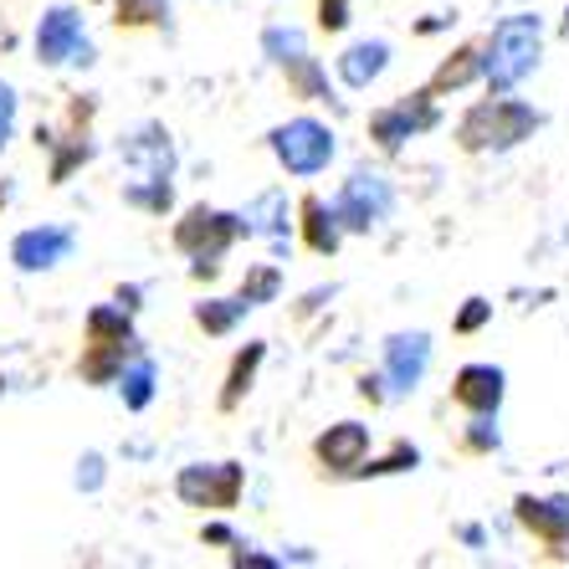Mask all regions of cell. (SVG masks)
<instances>
[{
    "label": "cell",
    "mask_w": 569,
    "mask_h": 569,
    "mask_svg": "<svg viewBox=\"0 0 569 569\" xmlns=\"http://www.w3.org/2000/svg\"><path fill=\"white\" fill-rule=\"evenodd\" d=\"M543 129V113L513 93H488L457 119V144L467 154H508Z\"/></svg>",
    "instance_id": "cell-1"
},
{
    "label": "cell",
    "mask_w": 569,
    "mask_h": 569,
    "mask_svg": "<svg viewBox=\"0 0 569 569\" xmlns=\"http://www.w3.org/2000/svg\"><path fill=\"white\" fill-rule=\"evenodd\" d=\"M539 57H543V21L533 11H518L503 16L492 27L488 47H482V82L488 93H513L523 82L539 72Z\"/></svg>",
    "instance_id": "cell-2"
},
{
    "label": "cell",
    "mask_w": 569,
    "mask_h": 569,
    "mask_svg": "<svg viewBox=\"0 0 569 569\" xmlns=\"http://www.w3.org/2000/svg\"><path fill=\"white\" fill-rule=\"evenodd\" d=\"M237 237H241V221L231 211H216V206H190L174 221V247L190 257V278H216L221 257L231 252Z\"/></svg>",
    "instance_id": "cell-3"
},
{
    "label": "cell",
    "mask_w": 569,
    "mask_h": 569,
    "mask_svg": "<svg viewBox=\"0 0 569 569\" xmlns=\"http://www.w3.org/2000/svg\"><path fill=\"white\" fill-rule=\"evenodd\" d=\"M267 149H272V159H278L292 180H313V174H323L333 164L339 139H333L329 123H318L303 113V119H288L267 133Z\"/></svg>",
    "instance_id": "cell-4"
},
{
    "label": "cell",
    "mask_w": 569,
    "mask_h": 569,
    "mask_svg": "<svg viewBox=\"0 0 569 569\" xmlns=\"http://www.w3.org/2000/svg\"><path fill=\"white\" fill-rule=\"evenodd\" d=\"M329 206H333V216H339L345 231L370 237V231H380V226L390 221V211H396V186H390L380 170H355L345 186L333 190Z\"/></svg>",
    "instance_id": "cell-5"
},
{
    "label": "cell",
    "mask_w": 569,
    "mask_h": 569,
    "mask_svg": "<svg viewBox=\"0 0 569 569\" xmlns=\"http://www.w3.org/2000/svg\"><path fill=\"white\" fill-rule=\"evenodd\" d=\"M437 123H441L437 93H431V88H421V93L396 98L390 108H375V113H370V139L385 149V154H396V149H406L411 139L431 133Z\"/></svg>",
    "instance_id": "cell-6"
},
{
    "label": "cell",
    "mask_w": 569,
    "mask_h": 569,
    "mask_svg": "<svg viewBox=\"0 0 569 569\" xmlns=\"http://www.w3.org/2000/svg\"><path fill=\"white\" fill-rule=\"evenodd\" d=\"M37 62L41 67H62V62H78V67H93L98 52L88 41V27H82V11L78 6H52V11L37 21Z\"/></svg>",
    "instance_id": "cell-7"
},
{
    "label": "cell",
    "mask_w": 569,
    "mask_h": 569,
    "mask_svg": "<svg viewBox=\"0 0 569 569\" xmlns=\"http://www.w3.org/2000/svg\"><path fill=\"white\" fill-rule=\"evenodd\" d=\"M241 488H247L241 462H216V467L196 462V467H180V477H174V492L190 508H237Z\"/></svg>",
    "instance_id": "cell-8"
},
{
    "label": "cell",
    "mask_w": 569,
    "mask_h": 569,
    "mask_svg": "<svg viewBox=\"0 0 569 569\" xmlns=\"http://www.w3.org/2000/svg\"><path fill=\"white\" fill-rule=\"evenodd\" d=\"M426 370H431V333L411 329V333H390L385 339V390H390V400H406L421 390Z\"/></svg>",
    "instance_id": "cell-9"
},
{
    "label": "cell",
    "mask_w": 569,
    "mask_h": 569,
    "mask_svg": "<svg viewBox=\"0 0 569 569\" xmlns=\"http://www.w3.org/2000/svg\"><path fill=\"white\" fill-rule=\"evenodd\" d=\"M292 216H298V206H292L288 200V190L282 186H272V190H262V196L252 200V206H247V211L237 216L241 221V237H257V241H267V247H272V252H288L292 247Z\"/></svg>",
    "instance_id": "cell-10"
},
{
    "label": "cell",
    "mask_w": 569,
    "mask_h": 569,
    "mask_svg": "<svg viewBox=\"0 0 569 569\" xmlns=\"http://www.w3.org/2000/svg\"><path fill=\"white\" fill-rule=\"evenodd\" d=\"M72 247H78L72 226H27L11 241V262L16 272H52V267H62L72 257Z\"/></svg>",
    "instance_id": "cell-11"
},
{
    "label": "cell",
    "mask_w": 569,
    "mask_h": 569,
    "mask_svg": "<svg viewBox=\"0 0 569 569\" xmlns=\"http://www.w3.org/2000/svg\"><path fill=\"white\" fill-rule=\"evenodd\" d=\"M119 154L133 170V180H170L174 174V139H170V129H159V123L133 129L119 144Z\"/></svg>",
    "instance_id": "cell-12"
},
{
    "label": "cell",
    "mask_w": 569,
    "mask_h": 569,
    "mask_svg": "<svg viewBox=\"0 0 569 569\" xmlns=\"http://www.w3.org/2000/svg\"><path fill=\"white\" fill-rule=\"evenodd\" d=\"M370 426L365 421H333L323 437L313 441V457L323 462V472H339V477H355L359 462L370 457Z\"/></svg>",
    "instance_id": "cell-13"
},
{
    "label": "cell",
    "mask_w": 569,
    "mask_h": 569,
    "mask_svg": "<svg viewBox=\"0 0 569 569\" xmlns=\"http://www.w3.org/2000/svg\"><path fill=\"white\" fill-rule=\"evenodd\" d=\"M513 513H518V523H523V529H529L539 543H549V549H565V543H569V498H565V492H555V498L518 492Z\"/></svg>",
    "instance_id": "cell-14"
},
{
    "label": "cell",
    "mask_w": 569,
    "mask_h": 569,
    "mask_svg": "<svg viewBox=\"0 0 569 569\" xmlns=\"http://www.w3.org/2000/svg\"><path fill=\"white\" fill-rule=\"evenodd\" d=\"M508 396V375L498 365H462L457 380H451V400L462 406V411H498Z\"/></svg>",
    "instance_id": "cell-15"
},
{
    "label": "cell",
    "mask_w": 569,
    "mask_h": 569,
    "mask_svg": "<svg viewBox=\"0 0 569 569\" xmlns=\"http://www.w3.org/2000/svg\"><path fill=\"white\" fill-rule=\"evenodd\" d=\"M333 67H339V82H345L349 93H365V88H375V82L385 78V67H390V41H380V37L349 41Z\"/></svg>",
    "instance_id": "cell-16"
},
{
    "label": "cell",
    "mask_w": 569,
    "mask_h": 569,
    "mask_svg": "<svg viewBox=\"0 0 569 569\" xmlns=\"http://www.w3.org/2000/svg\"><path fill=\"white\" fill-rule=\"evenodd\" d=\"M298 231H303V241H308V252L313 257H333L339 247H345V237H349L323 196H308L303 206H298Z\"/></svg>",
    "instance_id": "cell-17"
},
{
    "label": "cell",
    "mask_w": 569,
    "mask_h": 569,
    "mask_svg": "<svg viewBox=\"0 0 569 569\" xmlns=\"http://www.w3.org/2000/svg\"><path fill=\"white\" fill-rule=\"evenodd\" d=\"M467 82H482V47H457L431 72V93H462Z\"/></svg>",
    "instance_id": "cell-18"
},
{
    "label": "cell",
    "mask_w": 569,
    "mask_h": 569,
    "mask_svg": "<svg viewBox=\"0 0 569 569\" xmlns=\"http://www.w3.org/2000/svg\"><path fill=\"white\" fill-rule=\"evenodd\" d=\"M133 355H139V339H123V345H88V359H82L78 370H82V380L113 385Z\"/></svg>",
    "instance_id": "cell-19"
},
{
    "label": "cell",
    "mask_w": 569,
    "mask_h": 569,
    "mask_svg": "<svg viewBox=\"0 0 569 569\" xmlns=\"http://www.w3.org/2000/svg\"><path fill=\"white\" fill-rule=\"evenodd\" d=\"M113 385H119V396H123V406H129V411H149V400H154V385H159L154 359L139 349V355L123 365V375H119Z\"/></svg>",
    "instance_id": "cell-20"
},
{
    "label": "cell",
    "mask_w": 569,
    "mask_h": 569,
    "mask_svg": "<svg viewBox=\"0 0 569 569\" xmlns=\"http://www.w3.org/2000/svg\"><path fill=\"white\" fill-rule=\"evenodd\" d=\"M247 313H252V303H247L241 292L237 298H206V303H196V323L211 333V339H226Z\"/></svg>",
    "instance_id": "cell-21"
},
{
    "label": "cell",
    "mask_w": 569,
    "mask_h": 569,
    "mask_svg": "<svg viewBox=\"0 0 569 569\" xmlns=\"http://www.w3.org/2000/svg\"><path fill=\"white\" fill-rule=\"evenodd\" d=\"M262 359H267V345H247L231 359V375H226V390H221V411H237L241 406V396L252 390L257 370H262Z\"/></svg>",
    "instance_id": "cell-22"
},
{
    "label": "cell",
    "mask_w": 569,
    "mask_h": 569,
    "mask_svg": "<svg viewBox=\"0 0 569 569\" xmlns=\"http://www.w3.org/2000/svg\"><path fill=\"white\" fill-rule=\"evenodd\" d=\"M88 345H123V339H133V318L123 303H103L88 313Z\"/></svg>",
    "instance_id": "cell-23"
},
{
    "label": "cell",
    "mask_w": 569,
    "mask_h": 569,
    "mask_svg": "<svg viewBox=\"0 0 569 569\" xmlns=\"http://www.w3.org/2000/svg\"><path fill=\"white\" fill-rule=\"evenodd\" d=\"M288 72V88L298 98H308V103H333V93H329V72L318 67V57H298V62H288L282 67Z\"/></svg>",
    "instance_id": "cell-24"
},
{
    "label": "cell",
    "mask_w": 569,
    "mask_h": 569,
    "mask_svg": "<svg viewBox=\"0 0 569 569\" xmlns=\"http://www.w3.org/2000/svg\"><path fill=\"white\" fill-rule=\"evenodd\" d=\"M262 52H267V62L272 67H288V62H298V57L308 52V37L298 27H267L262 31Z\"/></svg>",
    "instance_id": "cell-25"
},
{
    "label": "cell",
    "mask_w": 569,
    "mask_h": 569,
    "mask_svg": "<svg viewBox=\"0 0 569 569\" xmlns=\"http://www.w3.org/2000/svg\"><path fill=\"white\" fill-rule=\"evenodd\" d=\"M123 200H129V206H139V211L164 216L174 206V186H170V180H129V186H123Z\"/></svg>",
    "instance_id": "cell-26"
},
{
    "label": "cell",
    "mask_w": 569,
    "mask_h": 569,
    "mask_svg": "<svg viewBox=\"0 0 569 569\" xmlns=\"http://www.w3.org/2000/svg\"><path fill=\"white\" fill-rule=\"evenodd\" d=\"M462 447L477 451V457H492V451L503 447V431H498V411H477L462 431Z\"/></svg>",
    "instance_id": "cell-27"
},
{
    "label": "cell",
    "mask_w": 569,
    "mask_h": 569,
    "mask_svg": "<svg viewBox=\"0 0 569 569\" xmlns=\"http://www.w3.org/2000/svg\"><path fill=\"white\" fill-rule=\"evenodd\" d=\"M278 292H282V272L272 262H262V267H252L247 278H241V298L252 308H262V303H278Z\"/></svg>",
    "instance_id": "cell-28"
},
{
    "label": "cell",
    "mask_w": 569,
    "mask_h": 569,
    "mask_svg": "<svg viewBox=\"0 0 569 569\" xmlns=\"http://www.w3.org/2000/svg\"><path fill=\"white\" fill-rule=\"evenodd\" d=\"M119 6V27H164L170 0H113Z\"/></svg>",
    "instance_id": "cell-29"
},
{
    "label": "cell",
    "mask_w": 569,
    "mask_h": 569,
    "mask_svg": "<svg viewBox=\"0 0 569 569\" xmlns=\"http://www.w3.org/2000/svg\"><path fill=\"white\" fill-rule=\"evenodd\" d=\"M416 462H421V451H416L411 441H396V451H390V457H380V462H370V457H365L355 477H390V472H411Z\"/></svg>",
    "instance_id": "cell-30"
},
{
    "label": "cell",
    "mask_w": 569,
    "mask_h": 569,
    "mask_svg": "<svg viewBox=\"0 0 569 569\" xmlns=\"http://www.w3.org/2000/svg\"><path fill=\"white\" fill-rule=\"evenodd\" d=\"M488 323H492V303H488V298H467L462 313L451 318V329H457V333H477V329H488Z\"/></svg>",
    "instance_id": "cell-31"
},
{
    "label": "cell",
    "mask_w": 569,
    "mask_h": 569,
    "mask_svg": "<svg viewBox=\"0 0 569 569\" xmlns=\"http://www.w3.org/2000/svg\"><path fill=\"white\" fill-rule=\"evenodd\" d=\"M88 159H93V144H88V139H72V144L57 154V164H52V186H62L67 174L78 170V164H88Z\"/></svg>",
    "instance_id": "cell-32"
},
{
    "label": "cell",
    "mask_w": 569,
    "mask_h": 569,
    "mask_svg": "<svg viewBox=\"0 0 569 569\" xmlns=\"http://www.w3.org/2000/svg\"><path fill=\"white\" fill-rule=\"evenodd\" d=\"M103 477H108V462H103V457H98V451H82L78 477H72V482H78V492H98V488H103Z\"/></svg>",
    "instance_id": "cell-33"
},
{
    "label": "cell",
    "mask_w": 569,
    "mask_h": 569,
    "mask_svg": "<svg viewBox=\"0 0 569 569\" xmlns=\"http://www.w3.org/2000/svg\"><path fill=\"white\" fill-rule=\"evenodd\" d=\"M16 108H21L16 88H11V82H0V149L11 144V133H16Z\"/></svg>",
    "instance_id": "cell-34"
},
{
    "label": "cell",
    "mask_w": 569,
    "mask_h": 569,
    "mask_svg": "<svg viewBox=\"0 0 569 569\" xmlns=\"http://www.w3.org/2000/svg\"><path fill=\"white\" fill-rule=\"evenodd\" d=\"M318 27H323V31H345L349 27V0H318Z\"/></svg>",
    "instance_id": "cell-35"
},
{
    "label": "cell",
    "mask_w": 569,
    "mask_h": 569,
    "mask_svg": "<svg viewBox=\"0 0 569 569\" xmlns=\"http://www.w3.org/2000/svg\"><path fill=\"white\" fill-rule=\"evenodd\" d=\"M359 396L370 400V406H385V400H390V390H385V375H365V380H359Z\"/></svg>",
    "instance_id": "cell-36"
},
{
    "label": "cell",
    "mask_w": 569,
    "mask_h": 569,
    "mask_svg": "<svg viewBox=\"0 0 569 569\" xmlns=\"http://www.w3.org/2000/svg\"><path fill=\"white\" fill-rule=\"evenodd\" d=\"M231 559H237V565H257V569H278V565H282L278 555H252L247 543H241V549H237V555H231Z\"/></svg>",
    "instance_id": "cell-37"
},
{
    "label": "cell",
    "mask_w": 569,
    "mask_h": 569,
    "mask_svg": "<svg viewBox=\"0 0 569 569\" xmlns=\"http://www.w3.org/2000/svg\"><path fill=\"white\" fill-rule=\"evenodd\" d=\"M206 543H237V533L226 529V523H206Z\"/></svg>",
    "instance_id": "cell-38"
},
{
    "label": "cell",
    "mask_w": 569,
    "mask_h": 569,
    "mask_svg": "<svg viewBox=\"0 0 569 569\" xmlns=\"http://www.w3.org/2000/svg\"><path fill=\"white\" fill-rule=\"evenodd\" d=\"M139 298H144V288H119V303L129 308V313H133V308H139Z\"/></svg>",
    "instance_id": "cell-39"
},
{
    "label": "cell",
    "mask_w": 569,
    "mask_h": 569,
    "mask_svg": "<svg viewBox=\"0 0 569 569\" xmlns=\"http://www.w3.org/2000/svg\"><path fill=\"white\" fill-rule=\"evenodd\" d=\"M6 200H11V186H0V206H6Z\"/></svg>",
    "instance_id": "cell-40"
},
{
    "label": "cell",
    "mask_w": 569,
    "mask_h": 569,
    "mask_svg": "<svg viewBox=\"0 0 569 569\" xmlns=\"http://www.w3.org/2000/svg\"><path fill=\"white\" fill-rule=\"evenodd\" d=\"M565 31H569V6H565Z\"/></svg>",
    "instance_id": "cell-41"
},
{
    "label": "cell",
    "mask_w": 569,
    "mask_h": 569,
    "mask_svg": "<svg viewBox=\"0 0 569 569\" xmlns=\"http://www.w3.org/2000/svg\"><path fill=\"white\" fill-rule=\"evenodd\" d=\"M0 390H6V380H0Z\"/></svg>",
    "instance_id": "cell-42"
}]
</instances>
